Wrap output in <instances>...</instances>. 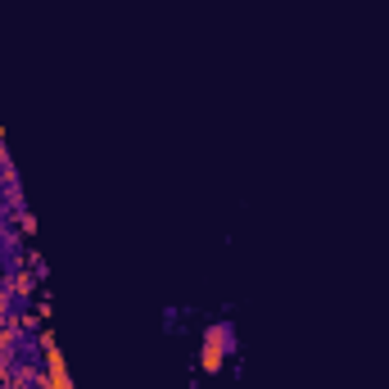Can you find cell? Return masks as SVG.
I'll return each instance as SVG.
<instances>
[{
	"mask_svg": "<svg viewBox=\"0 0 389 389\" xmlns=\"http://www.w3.org/2000/svg\"><path fill=\"white\" fill-rule=\"evenodd\" d=\"M226 354H236V326H231V322L204 326V339H199V371H204V376H217V371L226 367Z\"/></svg>",
	"mask_w": 389,
	"mask_h": 389,
	"instance_id": "cell-1",
	"label": "cell"
},
{
	"mask_svg": "<svg viewBox=\"0 0 389 389\" xmlns=\"http://www.w3.org/2000/svg\"><path fill=\"white\" fill-rule=\"evenodd\" d=\"M36 349H41V389H72V376H68V362L59 354V339L50 326L36 331Z\"/></svg>",
	"mask_w": 389,
	"mask_h": 389,
	"instance_id": "cell-2",
	"label": "cell"
},
{
	"mask_svg": "<svg viewBox=\"0 0 389 389\" xmlns=\"http://www.w3.org/2000/svg\"><path fill=\"white\" fill-rule=\"evenodd\" d=\"M18 226H23V236H36V222H32V213H28V209L18 213Z\"/></svg>",
	"mask_w": 389,
	"mask_h": 389,
	"instance_id": "cell-3",
	"label": "cell"
},
{
	"mask_svg": "<svg viewBox=\"0 0 389 389\" xmlns=\"http://www.w3.org/2000/svg\"><path fill=\"white\" fill-rule=\"evenodd\" d=\"M9 168V150H5V131H0V172Z\"/></svg>",
	"mask_w": 389,
	"mask_h": 389,
	"instance_id": "cell-4",
	"label": "cell"
}]
</instances>
